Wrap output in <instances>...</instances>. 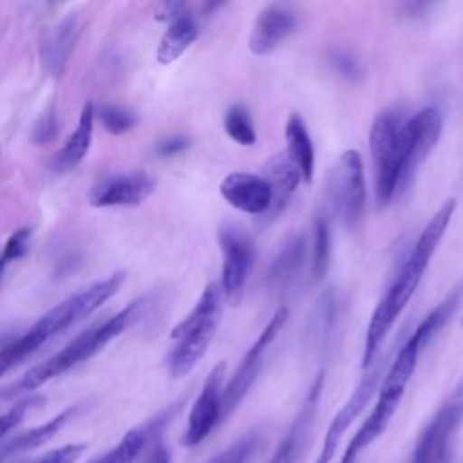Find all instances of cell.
<instances>
[{"label": "cell", "instance_id": "cell-1", "mask_svg": "<svg viewBox=\"0 0 463 463\" xmlns=\"http://www.w3.org/2000/svg\"><path fill=\"white\" fill-rule=\"evenodd\" d=\"M456 210V199H447L436 213L430 217V221L425 224L421 233L418 235L416 242L411 246L407 255L403 257L400 269L385 291V295L380 298L378 306L374 307L364 338V351H362V369H367L374 358L380 353L382 342L394 326L396 318L411 300L412 293L420 286L423 273L436 253V248L439 241L443 239L450 219Z\"/></svg>", "mask_w": 463, "mask_h": 463}, {"label": "cell", "instance_id": "cell-2", "mask_svg": "<svg viewBox=\"0 0 463 463\" xmlns=\"http://www.w3.org/2000/svg\"><path fill=\"white\" fill-rule=\"evenodd\" d=\"M125 280V273L118 271L110 277L98 280L49 309L42 318H38L22 336L7 342L0 349V373H7L11 367L20 364L24 358L38 351L47 340L63 333L76 322L92 315L103 302L118 293Z\"/></svg>", "mask_w": 463, "mask_h": 463}, {"label": "cell", "instance_id": "cell-3", "mask_svg": "<svg viewBox=\"0 0 463 463\" xmlns=\"http://www.w3.org/2000/svg\"><path fill=\"white\" fill-rule=\"evenodd\" d=\"M152 298L150 295H143L130 302L127 307L118 311L114 317L107 318L105 322L83 331L76 338H72L63 349H60L56 354L49 356L45 362L34 365L29 369L20 380H16L13 385H7L9 396L14 398L22 392H31L43 385L45 382L67 373L69 369L76 367L78 364L89 360L96 353H99L110 340L119 336L127 327L136 324L143 313L150 307Z\"/></svg>", "mask_w": 463, "mask_h": 463}, {"label": "cell", "instance_id": "cell-4", "mask_svg": "<svg viewBox=\"0 0 463 463\" xmlns=\"http://www.w3.org/2000/svg\"><path fill=\"white\" fill-rule=\"evenodd\" d=\"M420 353H421V347L411 336H407V340L396 349L387 367V373L380 383L376 402L369 416L364 420V423L358 427L354 436L349 439L340 458V463H356L362 452L367 447H371L387 430L394 412L402 403L405 389L414 374Z\"/></svg>", "mask_w": 463, "mask_h": 463}, {"label": "cell", "instance_id": "cell-5", "mask_svg": "<svg viewBox=\"0 0 463 463\" xmlns=\"http://www.w3.org/2000/svg\"><path fill=\"white\" fill-rule=\"evenodd\" d=\"M224 297L219 282H210L192 311L172 329L174 347L168 354V371L174 378L186 376L204 356L217 331Z\"/></svg>", "mask_w": 463, "mask_h": 463}, {"label": "cell", "instance_id": "cell-6", "mask_svg": "<svg viewBox=\"0 0 463 463\" xmlns=\"http://www.w3.org/2000/svg\"><path fill=\"white\" fill-rule=\"evenodd\" d=\"M405 118L398 109L382 110L369 130V148L374 165V194L378 204H387L402 192L400 132Z\"/></svg>", "mask_w": 463, "mask_h": 463}, {"label": "cell", "instance_id": "cell-7", "mask_svg": "<svg viewBox=\"0 0 463 463\" xmlns=\"http://www.w3.org/2000/svg\"><path fill=\"white\" fill-rule=\"evenodd\" d=\"M463 423V374L420 430L407 463H454V447Z\"/></svg>", "mask_w": 463, "mask_h": 463}, {"label": "cell", "instance_id": "cell-8", "mask_svg": "<svg viewBox=\"0 0 463 463\" xmlns=\"http://www.w3.org/2000/svg\"><path fill=\"white\" fill-rule=\"evenodd\" d=\"M326 195L333 215L347 228L356 226L365 210V174L358 150L347 148L331 166L326 181Z\"/></svg>", "mask_w": 463, "mask_h": 463}, {"label": "cell", "instance_id": "cell-9", "mask_svg": "<svg viewBox=\"0 0 463 463\" xmlns=\"http://www.w3.org/2000/svg\"><path fill=\"white\" fill-rule=\"evenodd\" d=\"M396 349L398 347L392 345L385 353H378L374 362L367 369H364V374H362L358 385L354 387L351 396L345 400V403L336 411V414L329 421V427L324 434L322 445H320L313 463H331V459L335 458V454L338 450L342 436L354 423V420L364 412V409L369 405L371 398L378 392L380 383L387 373V367H389Z\"/></svg>", "mask_w": 463, "mask_h": 463}, {"label": "cell", "instance_id": "cell-10", "mask_svg": "<svg viewBox=\"0 0 463 463\" xmlns=\"http://www.w3.org/2000/svg\"><path fill=\"white\" fill-rule=\"evenodd\" d=\"M288 318H289L288 307L280 306L271 315V318L268 320V324L264 326V329L260 331L257 340L244 353L241 364L237 365L235 373L232 374V378L228 380V383L222 389V420H226L241 405L244 396L250 392L251 385L255 383L257 376L262 371L264 353L268 351L271 342L277 338L279 331L284 327Z\"/></svg>", "mask_w": 463, "mask_h": 463}, {"label": "cell", "instance_id": "cell-11", "mask_svg": "<svg viewBox=\"0 0 463 463\" xmlns=\"http://www.w3.org/2000/svg\"><path fill=\"white\" fill-rule=\"evenodd\" d=\"M441 114L434 107H425L405 118L400 132L402 190L409 186L420 165L436 146L441 136Z\"/></svg>", "mask_w": 463, "mask_h": 463}, {"label": "cell", "instance_id": "cell-12", "mask_svg": "<svg viewBox=\"0 0 463 463\" xmlns=\"http://www.w3.org/2000/svg\"><path fill=\"white\" fill-rule=\"evenodd\" d=\"M219 246L222 253L221 291L228 304L241 302L250 268L255 259V246L250 235L235 224H222L219 228Z\"/></svg>", "mask_w": 463, "mask_h": 463}, {"label": "cell", "instance_id": "cell-13", "mask_svg": "<svg viewBox=\"0 0 463 463\" xmlns=\"http://www.w3.org/2000/svg\"><path fill=\"white\" fill-rule=\"evenodd\" d=\"M226 364L219 362L208 373L186 420L181 443L184 447L201 445L219 423H222V389H224Z\"/></svg>", "mask_w": 463, "mask_h": 463}, {"label": "cell", "instance_id": "cell-14", "mask_svg": "<svg viewBox=\"0 0 463 463\" xmlns=\"http://www.w3.org/2000/svg\"><path fill=\"white\" fill-rule=\"evenodd\" d=\"M324 391V371H318L313 378L311 385L307 387V392L291 420L288 430L273 449L269 459L266 463H297L302 454L306 452L311 432L315 429L317 414H318V403Z\"/></svg>", "mask_w": 463, "mask_h": 463}, {"label": "cell", "instance_id": "cell-15", "mask_svg": "<svg viewBox=\"0 0 463 463\" xmlns=\"http://www.w3.org/2000/svg\"><path fill=\"white\" fill-rule=\"evenodd\" d=\"M156 181L146 172H119L103 177L90 192V204L107 206H136L154 192Z\"/></svg>", "mask_w": 463, "mask_h": 463}, {"label": "cell", "instance_id": "cell-16", "mask_svg": "<svg viewBox=\"0 0 463 463\" xmlns=\"http://www.w3.org/2000/svg\"><path fill=\"white\" fill-rule=\"evenodd\" d=\"M297 27V14L286 4H269L255 18L250 31L248 47L253 54L273 52Z\"/></svg>", "mask_w": 463, "mask_h": 463}, {"label": "cell", "instance_id": "cell-17", "mask_svg": "<svg viewBox=\"0 0 463 463\" xmlns=\"http://www.w3.org/2000/svg\"><path fill=\"white\" fill-rule=\"evenodd\" d=\"M222 199L239 212L264 215L271 206V190L266 179L251 172H232L219 186Z\"/></svg>", "mask_w": 463, "mask_h": 463}, {"label": "cell", "instance_id": "cell-18", "mask_svg": "<svg viewBox=\"0 0 463 463\" xmlns=\"http://www.w3.org/2000/svg\"><path fill=\"white\" fill-rule=\"evenodd\" d=\"M338 318H340V302H338L336 291L333 288H326L318 295L306 322L307 347H311L317 353H326L335 340Z\"/></svg>", "mask_w": 463, "mask_h": 463}, {"label": "cell", "instance_id": "cell-19", "mask_svg": "<svg viewBox=\"0 0 463 463\" xmlns=\"http://www.w3.org/2000/svg\"><path fill=\"white\" fill-rule=\"evenodd\" d=\"M177 411L179 403H174L146 425L130 429L116 447H112L109 452H105L92 463H134L137 458H141L152 438L163 432V429L168 425V421L175 416Z\"/></svg>", "mask_w": 463, "mask_h": 463}, {"label": "cell", "instance_id": "cell-20", "mask_svg": "<svg viewBox=\"0 0 463 463\" xmlns=\"http://www.w3.org/2000/svg\"><path fill=\"white\" fill-rule=\"evenodd\" d=\"M306 251L307 239L304 233H293L284 241L266 273V288L271 293L286 291L298 279L306 260Z\"/></svg>", "mask_w": 463, "mask_h": 463}, {"label": "cell", "instance_id": "cell-21", "mask_svg": "<svg viewBox=\"0 0 463 463\" xmlns=\"http://www.w3.org/2000/svg\"><path fill=\"white\" fill-rule=\"evenodd\" d=\"M81 33V16L80 13L69 14L61 20L43 40L42 43V61L49 74L60 76L71 58V52L76 45V40Z\"/></svg>", "mask_w": 463, "mask_h": 463}, {"label": "cell", "instance_id": "cell-22", "mask_svg": "<svg viewBox=\"0 0 463 463\" xmlns=\"http://www.w3.org/2000/svg\"><path fill=\"white\" fill-rule=\"evenodd\" d=\"M262 177L271 190V206L266 215L273 219L288 206L291 195L298 188L302 175L286 154H275L266 161Z\"/></svg>", "mask_w": 463, "mask_h": 463}, {"label": "cell", "instance_id": "cell-23", "mask_svg": "<svg viewBox=\"0 0 463 463\" xmlns=\"http://www.w3.org/2000/svg\"><path fill=\"white\" fill-rule=\"evenodd\" d=\"M94 132V105L87 101L80 112V119L76 130L67 137L63 146L54 154L51 161V168L54 172H69L76 168L85 154L89 152Z\"/></svg>", "mask_w": 463, "mask_h": 463}, {"label": "cell", "instance_id": "cell-24", "mask_svg": "<svg viewBox=\"0 0 463 463\" xmlns=\"http://www.w3.org/2000/svg\"><path fill=\"white\" fill-rule=\"evenodd\" d=\"M78 411V407H67L61 412H58L56 416H52L51 420H47L42 425H36L18 436H14L13 439L5 441L0 445V463H5L7 459L18 456V454H25L31 452L38 447H42L43 443H47L51 438H54L61 427L71 420V416Z\"/></svg>", "mask_w": 463, "mask_h": 463}, {"label": "cell", "instance_id": "cell-25", "mask_svg": "<svg viewBox=\"0 0 463 463\" xmlns=\"http://www.w3.org/2000/svg\"><path fill=\"white\" fill-rule=\"evenodd\" d=\"M284 137L288 145L286 156L297 166L304 183H309L315 172V148H313V141L309 137L307 127L297 112L288 116L286 127H284Z\"/></svg>", "mask_w": 463, "mask_h": 463}, {"label": "cell", "instance_id": "cell-26", "mask_svg": "<svg viewBox=\"0 0 463 463\" xmlns=\"http://www.w3.org/2000/svg\"><path fill=\"white\" fill-rule=\"evenodd\" d=\"M197 34H199V27H197V22L190 16V13L174 20L165 31V34L161 36V42L156 52L157 61L163 65L175 61L195 42Z\"/></svg>", "mask_w": 463, "mask_h": 463}, {"label": "cell", "instance_id": "cell-27", "mask_svg": "<svg viewBox=\"0 0 463 463\" xmlns=\"http://www.w3.org/2000/svg\"><path fill=\"white\" fill-rule=\"evenodd\" d=\"M463 298V280L458 282L452 291L411 331V336L420 344V347H427L430 340L447 326V322L452 318L454 309Z\"/></svg>", "mask_w": 463, "mask_h": 463}, {"label": "cell", "instance_id": "cell-28", "mask_svg": "<svg viewBox=\"0 0 463 463\" xmlns=\"http://www.w3.org/2000/svg\"><path fill=\"white\" fill-rule=\"evenodd\" d=\"M331 259V232L329 221L326 215L317 213L313 219V233H311V280L318 284L324 280L329 269Z\"/></svg>", "mask_w": 463, "mask_h": 463}, {"label": "cell", "instance_id": "cell-29", "mask_svg": "<svg viewBox=\"0 0 463 463\" xmlns=\"http://www.w3.org/2000/svg\"><path fill=\"white\" fill-rule=\"evenodd\" d=\"M260 447L262 434L259 430H251L213 458H210L206 463H250L257 456Z\"/></svg>", "mask_w": 463, "mask_h": 463}, {"label": "cell", "instance_id": "cell-30", "mask_svg": "<svg viewBox=\"0 0 463 463\" xmlns=\"http://www.w3.org/2000/svg\"><path fill=\"white\" fill-rule=\"evenodd\" d=\"M226 134L239 145L251 146L257 141L255 127L250 118V112L242 105H232L222 119Z\"/></svg>", "mask_w": 463, "mask_h": 463}, {"label": "cell", "instance_id": "cell-31", "mask_svg": "<svg viewBox=\"0 0 463 463\" xmlns=\"http://www.w3.org/2000/svg\"><path fill=\"white\" fill-rule=\"evenodd\" d=\"M327 60L336 74H340L344 80L351 83H358L364 80V67L360 60L344 47H333L327 52Z\"/></svg>", "mask_w": 463, "mask_h": 463}, {"label": "cell", "instance_id": "cell-32", "mask_svg": "<svg viewBox=\"0 0 463 463\" xmlns=\"http://www.w3.org/2000/svg\"><path fill=\"white\" fill-rule=\"evenodd\" d=\"M99 121L110 134H125L136 125L137 118H136V114H132L127 109L114 107V105H103L99 109Z\"/></svg>", "mask_w": 463, "mask_h": 463}, {"label": "cell", "instance_id": "cell-33", "mask_svg": "<svg viewBox=\"0 0 463 463\" xmlns=\"http://www.w3.org/2000/svg\"><path fill=\"white\" fill-rule=\"evenodd\" d=\"M29 241H31V228H20L14 233H11V237L7 239V242L0 253L2 264L5 266L13 260L25 257V253L29 251Z\"/></svg>", "mask_w": 463, "mask_h": 463}, {"label": "cell", "instance_id": "cell-34", "mask_svg": "<svg viewBox=\"0 0 463 463\" xmlns=\"http://www.w3.org/2000/svg\"><path fill=\"white\" fill-rule=\"evenodd\" d=\"M40 403V398H25V400H20L18 403H14L9 411L2 412L0 414V439L11 432L14 427H18L22 423V420L25 418V414Z\"/></svg>", "mask_w": 463, "mask_h": 463}, {"label": "cell", "instance_id": "cell-35", "mask_svg": "<svg viewBox=\"0 0 463 463\" xmlns=\"http://www.w3.org/2000/svg\"><path fill=\"white\" fill-rule=\"evenodd\" d=\"M58 132H60V121H58L56 112L51 109L34 125V128H33V141L38 143V145H47V143L56 139Z\"/></svg>", "mask_w": 463, "mask_h": 463}, {"label": "cell", "instance_id": "cell-36", "mask_svg": "<svg viewBox=\"0 0 463 463\" xmlns=\"http://www.w3.org/2000/svg\"><path fill=\"white\" fill-rule=\"evenodd\" d=\"M85 450H87L85 443H69L43 454L42 458L31 463H76Z\"/></svg>", "mask_w": 463, "mask_h": 463}, {"label": "cell", "instance_id": "cell-37", "mask_svg": "<svg viewBox=\"0 0 463 463\" xmlns=\"http://www.w3.org/2000/svg\"><path fill=\"white\" fill-rule=\"evenodd\" d=\"M139 463H172L170 458V450L163 441V436L157 434L152 438V441L148 443V447L145 449L141 461Z\"/></svg>", "mask_w": 463, "mask_h": 463}, {"label": "cell", "instance_id": "cell-38", "mask_svg": "<svg viewBox=\"0 0 463 463\" xmlns=\"http://www.w3.org/2000/svg\"><path fill=\"white\" fill-rule=\"evenodd\" d=\"M184 14H188V7L184 2H163L156 9V18L170 24Z\"/></svg>", "mask_w": 463, "mask_h": 463}, {"label": "cell", "instance_id": "cell-39", "mask_svg": "<svg viewBox=\"0 0 463 463\" xmlns=\"http://www.w3.org/2000/svg\"><path fill=\"white\" fill-rule=\"evenodd\" d=\"M188 146H190V141L184 136H172L157 145V154L163 157H172V156L186 150Z\"/></svg>", "mask_w": 463, "mask_h": 463}, {"label": "cell", "instance_id": "cell-40", "mask_svg": "<svg viewBox=\"0 0 463 463\" xmlns=\"http://www.w3.org/2000/svg\"><path fill=\"white\" fill-rule=\"evenodd\" d=\"M432 5L434 4H430V2H403L398 5V13L402 18L416 20V18L425 16Z\"/></svg>", "mask_w": 463, "mask_h": 463}, {"label": "cell", "instance_id": "cell-41", "mask_svg": "<svg viewBox=\"0 0 463 463\" xmlns=\"http://www.w3.org/2000/svg\"><path fill=\"white\" fill-rule=\"evenodd\" d=\"M11 396H9V391H7V387H2L0 389V402H5V400H9Z\"/></svg>", "mask_w": 463, "mask_h": 463}, {"label": "cell", "instance_id": "cell-42", "mask_svg": "<svg viewBox=\"0 0 463 463\" xmlns=\"http://www.w3.org/2000/svg\"><path fill=\"white\" fill-rule=\"evenodd\" d=\"M4 268H5V266H4V264H2V260H0V275H2V271H4Z\"/></svg>", "mask_w": 463, "mask_h": 463}, {"label": "cell", "instance_id": "cell-43", "mask_svg": "<svg viewBox=\"0 0 463 463\" xmlns=\"http://www.w3.org/2000/svg\"><path fill=\"white\" fill-rule=\"evenodd\" d=\"M461 326H463V317H461Z\"/></svg>", "mask_w": 463, "mask_h": 463}, {"label": "cell", "instance_id": "cell-44", "mask_svg": "<svg viewBox=\"0 0 463 463\" xmlns=\"http://www.w3.org/2000/svg\"><path fill=\"white\" fill-rule=\"evenodd\" d=\"M0 376H2V373H0Z\"/></svg>", "mask_w": 463, "mask_h": 463}]
</instances>
